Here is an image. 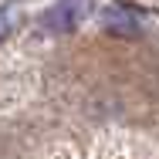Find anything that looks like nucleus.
<instances>
[{
  "label": "nucleus",
  "mask_w": 159,
  "mask_h": 159,
  "mask_svg": "<svg viewBox=\"0 0 159 159\" xmlns=\"http://www.w3.org/2000/svg\"><path fill=\"white\" fill-rule=\"evenodd\" d=\"M102 24H105L108 34L135 37V34H142V14L135 7H125V3H108L102 10Z\"/></svg>",
  "instance_id": "nucleus-1"
},
{
  "label": "nucleus",
  "mask_w": 159,
  "mask_h": 159,
  "mask_svg": "<svg viewBox=\"0 0 159 159\" xmlns=\"http://www.w3.org/2000/svg\"><path fill=\"white\" fill-rule=\"evenodd\" d=\"M78 14H81V7H78V3H58V7H51V10H48L44 24H48L51 31H71Z\"/></svg>",
  "instance_id": "nucleus-2"
},
{
  "label": "nucleus",
  "mask_w": 159,
  "mask_h": 159,
  "mask_svg": "<svg viewBox=\"0 0 159 159\" xmlns=\"http://www.w3.org/2000/svg\"><path fill=\"white\" fill-rule=\"evenodd\" d=\"M10 31H14V14L7 7H0V44L10 37Z\"/></svg>",
  "instance_id": "nucleus-3"
}]
</instances>
